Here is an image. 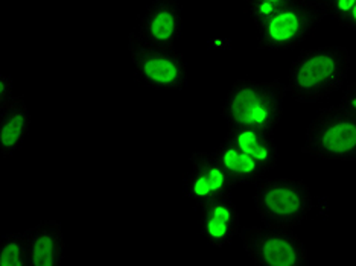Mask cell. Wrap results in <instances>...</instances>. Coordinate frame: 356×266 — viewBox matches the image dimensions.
<instances>
[{"label": "cell", "mask_w": 356, "mask_h": 266, "mask_svg": "<svg viewBox=\"0 0 356 266\" xmlns=\"http://www.w3.org/2000/svg\"><path fill=\"white\" fill-rule=\"evenodd\" d=\"M350 69L344 46H321L303 51L291 64L285 92L298 103H318L343 88Z\"/></svg>", "instance_id": "6da1fadb"}, {"label": "cell", "mask_w": 356, "mask_h": 266, "mask_svg": "<svg viewBox=\"0 0 356 266\" xmlns=\"http://www.w3.org/2000/svg\"><path fill=\"white\" fill-rule=\"evenodd\" d=\"M285 85L273 81H234L225 96L221 116L229 126H252L274 131L283 116Z\"/></svg>", "instance_id": "7a4b0ae2"}, {"label": "cell", "mask_w": 356, "mask_h": 266, "mask_svg": "<svg viewBox=\"0 0 356 266\" xmlns=\"http://www.w3.org/2000/svg\"><path fill=\"white\" fill-rule=\"evenodd\" d=\"M253 201L266 227L297 228L307 221L314 208L309 186L298 178H264L256 184Z\"/></svg>", "instance_id": "3957f363"}, {"label": "cell", "mask_w": 356, "mask_h": 266, "mask_svg": "<svg viewBox=\"0 0 356 266\" xmlns=\"http://www.w3.org/2000/svg\"><path fill=\"white\" fill-rule=\"evenodd\" d=\"M302 152L317 160L356 163V116L339 103L321 110L306 128Z\"/></svg>", "instance_id": "277c9868"}, {"label": "cell", "mask_w": 356, "mask_h": 266, "mask_svg": "<svg viewBox=\"0 0 356 266\" xmlns=\"http://www.w3.org/2000/svg\"><path fill=\"white\" fill-rule=\"evenodd\" d=\"M326 17L317 0H291L257 29V43L266 51H293L303 43Z\"/></svg>", "instance_id": "5b68a950"}, {"label": "cell", "mask_w": 356, "mask_h": 266, "mask_svg": "<svg viewBox=\"0 0 356 266\" xmlns=\"http://www.w3.org/2000/svg\"><path fill=\"white\" fill-rule=\"evenodd\" d=\"M134 75L139 83L154 90H183L188 87V64L174 46L128 42Z\"/></svg>", "instance_id": "8992f818"}, {"label": "cell", "mask_w": 356, "mask_h": 266, "mask_svg": "<svg viewBox=\"0 0 356 266\" xmlns=\"http://www.w3.org/2000/svg\"><path fill=\"white\" fill-rule=\"evenodd\" d=\"M238 238L256 266H306L307 251L294 228L247 227Z\"/></svg>", "instance_id": "52a82bcc"}, {"label": "cell", "mask_w": 356, "mask_h": 266, "mask_svg": "<svg viewBox=\"0 0 356 266\" xmlns=\"http://www.w3.org/2000/svg\"><path fill=\"white\" fill-rule=\"evenodd\" d=\"M183 32V8L177 0H152L137 20L129 40L143 44L172 46Z\"/></svg>", "instance_id": "ba28073f"}, {"label": "cell", "mask_w": 356, "mask_h": 266, "mask_svg": "<svg viewBox=\"0 0 356 266\" xmlns=\"http://www.w3.org/2000/svg\"><path fill=\"white\" fill-rule=\"evenodd\" d=\"M191 166V171L183 178V193L198 206L227 195L236 188L215 152H193Z\"/></svg>", "instance_id": "9c48e42d"}, {"label": "cell", "mask_w": 356, "mask_h": 266, "mask_svg": "<svg viewBox=\"0 0 356 266\" xmlns=\"http://www.w3.org/2000/svg\"><path fill=\"white\" fill-rule=\"evenodd\" d=\"M200 207L201 236L216 248L230 245L241 231L239 212L230 193L206 201Z\"/></svg>", "instance_id": "30bf717a"}, {"label": "cell", "mask_w": 356, "mask_h": 266, "mask_svg": "<svg viewBox=\"0 0 356 266\" xmlns=\"http://www.w3.org/2000/svg\"><path fill=\"white\" fill-rule=\"evenodd\" d=\"M31 130V113L25 96L0 103V152L5 158L17 152Z\"/></svg>", "instance_id": "8fae6325"}, {"label": "cell", "mask_w": 356, "mask_h": 266, "mask_svg": "<svg viewBox=\"0 0 356 266\" xmlns=\"http://www.w3.org/2000/svg\"><path fill=\"white\" fill-rule=\"evenodd\" d=\"M31 266H58L64 260V233L58 221L46 219L26 230Z\"/></svg>", "instance_id": "7c38bea8"}, {"label": "cell", "mask_w": 356, "mask_h": 266, "mask_svg": "<svg viewBox=\"0 0 356 266\" xmlns=\"http://www.w3.org/2000/svg\"><path fill=\"white\" fill-rule=\"evenodd\" d=\"M224 142L254 158L266 172L277 166L279 151L274 142V131L252 126H229Z\"/></svg>", "instance_id": "4fadbf2b"}, {"label": "cell", "mask_w": 356, "mask_h": 266, "mask_svg": "<svg viewBox=\"0 0 356 266\" xmlns=\"http://www.w3.org/2000/svg\"><path fill=\"white\" fill-rule=\"evenodd\" d=\"M213 152L230 175L234 186H241V184H253V186H256L268 174L254 158L244 154V152L224 140Z\"/></svg>", "instance_id": "5bb4252c"}, {"label": "cell", "mask_w": 356, "mask_h": 266, "mask_svg": "<svg viewBox=\"0 0 356 266\" xmlns=\"http://www.w3.org/2000/svg\"><path fill=\"white\" fill-rule=\"evenodd\" d=\"M0 265L31 266L26 231L6 233L0 239Z\"/></svg>", "instance_id": "9a60e30c"}, {"label": "cell", "mask_w": 356, "mask_h": 266, "mask_svg": "<svg viewBox=\"0 0 356 266\" xmlns=\"http://www.w3.org/2000/svg\"><path fill=\"white\" fill-rule=\"evenodd\" d=\"M248 5H250V15H252L257 29H261L282 6L273 2H264V0H248Z\"/></svg>", "instance_id": "2e32d148"}, {"label": "cell", "mask_w": 356, "mask_h": 266, "mask_svg": "<svg viewBox=\"0 0 356 266\" xmlns=\"http://www.w3.org/2000/svg\"><path fill=\"white\" fill-rule=\"evenodd\" d=\"M323 5H325L326 15L343 26V23L356 6V0H325Z\"/></svg>", "instance_id": "e0dca14e"}, {"label": "cell", "mask_w": 356, "mask_h": 266, "mask_svg": "<svg viewBox=\"0 0 356 266\" xmlns=\"http://www.w3.org/2000/svg\"><path fill=\"white\" fill-rule=\"evenodd\" d=\"M339 106H341L346 111H349L350 115L356 116V81L350 85H347Z\"/></svg>", "instance_id": "ac0fdd59"}, {"label": "cell", "mask_w": 356, "mask_h": 266, "mask_svg": "<svg viewBox=\"0 0 356 266\" xmlns=\"http://www.w3.org/2000/svg\"><path fill=\"white\" fill-rule=\"evenodd\" d=\"M13 88L14 81L11 75L0 76V103L10 101L13 98Z\"/></svg>", "instance_id": "d6986e66"}, {"label": "cell", "mask_w": 356, "mask_h": 266, "mask_svg": "<svg viewBox=\"0 0 356 266\" xmlns=\"http://www.w3.org/2000/svg\"><path fill=\"white\" fill-rule=\"evenodd\" d=\"M344 28H349L352 31L356 32V6L352 10V13L349 14V17L346 19V22L343 23Z\"/></svg>", "instance_id": "ffe728a7"}, {"label": "cell", "mask_w": 356, "mask_h": 266, "mask_svg": "<svg viewBox=\"0 0 356 266\" xmlns=\"http://www.w3.org/2000/svg\"><path fill=\"white\" fill-rule=\"evenodd\" d=\"M264 2H273V3H277V5H285V3L291 2V0H264Z\"/></svg>", "instance_id": "44dd1931"}, {"label": "cell", "mask_w": 356, "mask_h": 266, "mask_svg": "<svg viewBox=\"0 0 356 266\" xmlns=\"http://www.w3.org/2000/svg\"><path fill=\"white\" fill-rule=\"evenodd\" d=\"M317 2H321V3H323V2H325V0H317Z\"/></svg>", "instance_id": "7402d4cb"}]
</instances>
